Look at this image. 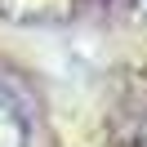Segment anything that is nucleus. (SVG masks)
Masks as SVG:
<instances>
[{
  "label": "nucleus",
  "mask_w": 147,
  "mask_h": 147,
  "mask_svg": "<svg viewBox=\"0 0 147 147\" xmlns=\"http://www.w3.org/2000/svg\"><path fill=\"white\" fill-rule=\"evenodd\" d=\"M138 147H147V125H143V138H138Z\"/></svg>",
  "instance_id": "nucleus-3"
},
{
  "label": "nucleus",
  "mask_w": 147,
  "mask_h": 147,
  "mask_svg": "<svg viewBox=\"0 0 147 147\" xmlns=\"http://www.w3.org/2000/svg\"><path fill=\"white\" fill-rule=\"evenodd\" d=\"M138 13H143V18H147V0H138Z\"/></svg>",
  "instance_id": "nucleus-2"
},
{
  "label": "nucleus",
  "mask_w": 147,
  "mask_h": 147,
  "mask_svg": "<svg viewBox=\"0 0 147 147\" xmlns=\"http://www.w3.org/2000/svg\"><path fill=\"white\" fill-rule=\"evenodd\" d=\"M0 147H31L27 107H22V98L9 85H0Z\"/></svg>",
  "instance_id": "nucleus-1"
}]
</instances>
